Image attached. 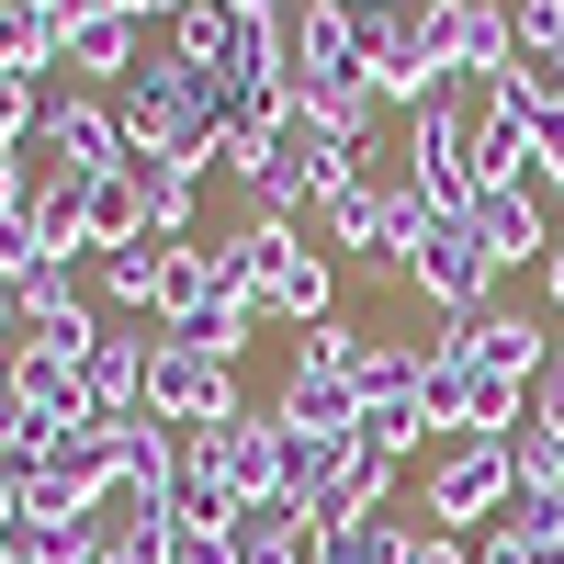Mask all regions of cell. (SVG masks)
<instances>
[{
  "label": "cell",
  "mask_w": 564,
  "mask_h": 564,
  "mask_svg": "<svg viewBox=\"0 0 564 564\" xmlns=\"http://www.w3.org/2000/svg\"><path fill=\"white\" fill-rule=\"evenodd\" d=\"M361 463V441H327V430H282V508H316Z\"/></svg>",
  "instance_id": "ffe728a7"
},
{
  "label": "cell",
  "mask_w": 564,
  "mask_h": 564,
  "mask_svg": "<svg viewBox=\"0 0 564 564\" xmlns=\"http://www.w3.org/2000/svg\"><path fill=\"white\" fill-rule=\"evenodd\" d=\"M90 282H102V305H124L135 327H148L170 305V249H102L90 260Z\"/></svg>",
  "instance_id": "44dd1931"
},
{
  "label": "cell",
  "mask_w": 564,
  "mask_h": 564,
  "mask_svg": "<svg viewBox=\"0 0 564 564\" xmlns=\"http://www.w3.org/2000/svg\"><path fill=\"white\" fill-rule=\"evenodd\" d=\"M238 12H294V0H238Z\"/></svg>",
  "instance_id": "74e56055"
},
{
  "label": "cell",
  "mask_w": 564,
  "mask_h": 564,
  "mask_svg": "<svg viewBox=\"0 0 564 564\" xmlns=\"http://www.w3.org/2000/svg\"><path fill=\"white\" fill-rule=\"evenodd\" d=\"M508 57H564V0H508Z\"/></svg>",
  "instance_id": "83f0119b"
},
{
  "label": "cell",
  "mask_w": 564,
  "mask_h": 564,
  "mask_svg": "<svg viewBox=\"0 0 564 564\" xmlns=\"http://www.w3.org/2000/svg\"><path fill=\"white\" fill-rule=\"evenodd\" d=\"M361 79H372V102H384V113H417V102L452 79L430 0H384V12H361Z\"/></svg>",
  "instance_id": "7a4b0ae2"
},
{
  "label": "cell",
  "mask_w": 564,
  "mask_h": 564,
  "mask_svg": "<svg viewBox=\"0 0 564 564\" xmlns=\"http://www.w3.org/2000/svg\"><path fill=\"white\" fill-rule=\"evenodd\" d=\"M0 564H23V553H12V542H0Z\"/></svg>",
  "instance_id": "ab89813d"
},
{
  "label": "cell",
  "mask_w": 564,
  "mask_h": 564,
  "mask_svg": "<svg viewBox=\"0 0 564 564\" xmlns=\"http://www.w3.org/2000/svg\"><path fill=\"white\" fill-rule=\"evenodd\" d=\"M475 238H486V260H497V282H508V271H542V260L564 249V226H553V204H542V181H520V193H486V204H475Z\"/></svg>",
  "instance_id": "ba28073f"
},
{
  "label": "cell",
  "mask_w": 564,
  "mask_h": 564,
  "mask_svg": "<svg viewBox=\"0 0 564 564\" xmlns=\"http://www.w3.org/2000/svg\"><path fill=\"white\" fill-rule=\"evenodd\" d=\"M350 12H384V0H350Z\"/></svg>",
  "instance_id": "f35d334b"
},
{
  "label": "cell",
  "mask_w": 564,
  "mask_h": 564,
  "mask_svg": "<svg viewBox=\"0 0 564 564\" xmlns=\"http://www.w3.org/2000/svg\"><path fill=\"white\" fill-rule=\"evenodd\" d=\"M417 520H395V508H372V520H339V531H305V564H406Z\"/></svg>",
  "instance_id": "d6986e66"
},
{
  "label": "cell",
  "mask_w": 564,
  "mask_h": 564,
  "mask_svg": "<svg viewBox=\"0 0 564 564\" xmlns=\"http://www.w3.org/2000/svg\"><path fill=\"white\" fill-rule=\"evenodd\" d=\"M102 542H113V520H23L12 531L23 564H102Z\"/></svg>",
  "instance_id": "cb8c5ba5"
},
{
  "label": "cell",
  "mask_w": 564,
  "mask_h": 564,
  "mask_svg": "<svg viewBox=\"0 0 564 564\" xmlns=\"http://www.w3.org/2000/svg\"><path fill=\"white\" fill-rule=\"evenodd\" d=\"M531 417H542V430H564V350L542 361V384H531Z\"/></svg>",
  "instance_id": "4dcf8cb0"
},
{
  "label": "cell",
  "mask_w": 564,
  "mask_h": 564,
  "mask_svg": "<svg viewBox=\"0 0 564 564\" xmlns=\"http://www.w3.org/2000/svg\"><path fill=\"white\" fill-rule=\"evenodd\" d=\"M508 441H441L430 452V497H417V520L430 531H497V508H508Z\"/></svg>",
  "instance_id": "277c9868"
},
{
  "label": "cell",
  "mask_w": 564,
  "mask_h": 564,
  "mask_svg": "<svg viewBox=\"0 0 564 564\" xmlns=\"http://www.w3.org/2000/svg\"><path fill=\"white\" fill-rule=\"evenodd\" d=\"M520 181H542V135H531V113L486 102V124H475V204L486 193H520Z\"/></svg>",
  "instance_id": "9a60e30c"
},
{
  "label": "cell",
  "mask_w": 564,
  "mask_h": 564,
  "mask_svg": "<svg viewBox=\"0 0 564 564\" xmlns=\"http://www.w3.org/2000/svg\"><path fill=\"white\" fill-rule=\"evenodd\" d=\"M135 68H148V23H124V12H90L57 34V79H79V90H124Z\"/></svg>",
  "instance_id": "8fae6325"
},
{
  "label": "cell",
  "mask_w": 564,
  "mask_h": 564,
  "mask_svg": "<svg viewBox=\"0 0 564 564\" xmlns=\"http://www.w3.org/2000/svg\"><path fill=\"white\" fill-rule=\"evenodd\" d=\"M406 294L430 316H486L497 305V260L475 238V215H417L406 226Z\"/></svg>",
  "instance_id": "3957f363"
},
{
  "label": "cell",
  "mask_w": 564,
  "mask_h": 564,
  "mask_svg": "<svg viewBox=\"0 0 564 564\" xmlns=\"http://www.w3.org/2000/svg\"><path fill=\"white\" fill-rule=\"evenodd\" d=\"M249 406V384H238V361H204V350H148V417H170L181 441L193 430H215V417H238Z\"/></svg>",
  "instance_id": "52a82bcc"
},
{
  "label": "cell",
  "mask_w": 564,
  "mask_h": 564,
  "mask_svg": "<svg viewBox=\"0 0 564 564\" xmlns=\"http://www.w3.org/2000/svg\"><path fill=\"white\" fill-rule=\"evenodd\" d=\"M406 564H475V531H430V520H417V542H406Z\"/></svg>",
  "instance_id": "f546056e"
},
{
  "label": "cell",
  "mask_w": 564,
  "mask_h": 564,
  "mask_svg": "<svg viewBox=\"0 0 564 564\" xmlns=\"http://www.w3.org/2000/svg\"><path fill=\"white\" fill-rule=\"evenodd\" d=\"M148 350H159V327H102V350L79 361V384H90L102 417H135V406H148Z\"/></svg>",
  "instance_id": "4fadbf2b"
},
{
  "label": "cell",
  "mask_w": 564,
  "mask_h": 564,
  "mask_svg": "<svg viewBox=\"0 0 564 564\" xmlns=\"http://www.w3.org/2000/svg\"><path fill=\"white\" fill-rule=\"evenodd\" d=\"M204 238V181H148V249H193Z\"/></svg>",
  "instance_id": "4316f807"
},
{
  "label": "cell",
  "mask_w": 564,
  "mask_h": 564,
  "mask_svg": "<svg viewBox=\"0 0 564 564\" xmlns=\"http://www.w3.org/2000/svg\"><path fill=\"white\" fill-rule=\"evenodd\" d=\"M12 531H23V486L0 475V542H12Z\"/></svg>",
  "instance_id": "d590c367"
},
{
  "label": "cell",
  "mask_w": 564,
  "mask_h": 564,
  "mask_svg": "<svg viewBox=\"0 0 564 564\" xmlns=\"http://www.w3.org/2000/svg\"><path fill=\"white\" fill-rule=\"evenodd\" d=\"M226 564H305V508H282V497L238 508V531H226Z\"/></svg>",
  "instance_id": "603a6c76"
},
{
  "label": "cell",
  "mask_w": 564,
  "mask_h": 564,
  "mask_svg": "<svg viewBox=\"0 0 564 564\" xmlns=\"http://www.w3.org/2000/svg\"><path fill=\"white\" fill-rule=\"evenodd\" d=\"M226 238L249 249V294H260V316H282V327H327V316H339V260H327L294 215H238Z\"/></svg>",
  "instance_id": "6da1fadb"
},
{
  "label": "cell",
  "mask_w": 564,
  "mask_h": 564,
  "mask_svg": "<svg viewBox=\"0 0 564 564\" xmlns=\"http://www.w3.org/2000/svg\"><path fill=\"white\" fill-rule=\"evenodd\" d=\"M282 45H294V79H361V12L350 0H294Z\"/></svg>",
  "instance_id": "7c38bea8"
},
{
  "label": "cell",
  "mask_w": 564,
  "mask_h": 564,
  "mask_svg": "<svg viewBox=\"0 0 564 564\" xmlns=\"http://www.w3.org/2000/svg\"><path fill=\"white\" fill-rule=\"evenodd\" d=\"M102 12H124V23H159V34H170L181 12H193V0H102Z\"/></svg>",
  "instance_id": "836d02e7"
},
{
  "label": "cell",
  "mask_w": 564,
  "mask_h": 564,
  "mask_svg": "<svg viewBox=\"0 0 564 564\" xmlns=\"http://www.w3.org/2000/svg\"><path fill=\"white\" fill-rule=\"evenodd\" d=\"M0 79H57V34H45L23 0H0Z\"/></svg>",
  "instance_id": "484cf974"
},
{
  "label": "cell",
  "mask_w": 564,
  "mask_h": 564,
  "mask_svg": "<svg viewBox=\"0 0 564 564\" xmlns=\"http://www.w3.org/2000/svg\"><path fill=\"white\" fill-rule=\"evenodd\" d=\"M564 350V327L531 316V305H486V316H463V361H486L508 372V384H542V361Z\"/></svg>",
  "instance_id": "9c48e42d"
},
{
  "label": "cell",
  "mask_w": 564,
  "mask_h": 564,
  "mask_svg": "<svg viewBox=\"0 0 564 564\" xmlns=\"http://www.w3.org/2000/svg\"><path fill=\"white\" fill-rule=\"evenodd\" d=\"M0 395H12V406H34V417H57V430L102 417V406H90V384H79V361H68L57 339H23L12 361H0Z\"/></svg>",
  "instance_id": "30bf717a"
},
{
  "label": "cell",
  "mask_w": 564,
  "mask_h": 564,
  "mask_svg": "<svg viewBox=\"0 0 564 564\" xmlns=\"http://www.w3.org/2000/svg\"><path fill=\"white\" fill-rule=\"evenodd\" d=\"M23 12H34L45 34H68V23H90V12H102V0H23Z\"/></svg>",
  "instance_id": "d6a6232c"
},
{
  "label": "cell",
  "mask_w": 564,
  "mask_h": 564,
  "mask_svg": "<svg viewBox=\"0 0 564 564\" xmlns=\"http://www.w3.org/2000/svg\"><path fill=\"white\" fill-rule=\"evenodd\" d=\"M34 113H45V79H0V148H23Z\"/></svg>",
  "instance_id": "f1b7e54d"
},
{
  "label": "cell",
  "mask_w": 564,
  "mask_h": 564,
  "mask_svg": "<svg viewBox=\"0 0 564 564\" xmlns=\"http://www.w3.org/2000/svg\"><path fill=\"white\" fill-rule=\"evenodd\" d=\"M249 23H260V12H238V0H193V12L170 23V57H193V68H238Z\"/></svg>",
  "instance_id": "7402d4cb"
},
{
  "label": "cell",
  "mask_w": 564,
  "mask_h": 564,
  "mask_svg": "<svg viewBox=\"0 0 564 564\" xmlns=\"http://www.w3.org/2000/svg\"><path fill=\"white\" fill-rule=\"evenodd\" d=\"M542 305H553V327H564V249L542 260Z\"/></svg>",
  "instance_id": "e575fe53"
},
{
  "label": "cell",
  "mask_w": 564,
  "mask_h": 564,
  "mask_svg": "<svg viewBox=\"0 0 564 564\" xmlns=\"http://www.w3.org/2000/svg\"><path fill=\"white\" fill-rule=\"evenodd\" d=\"M430 12H441L452 79H497V68H508V0H430Z\"/></svg>",
  "instance_id": "5bb4252c"
},
{
  "label": "cell",
  "mask_w": 564,
  "mask_h": 564,
  "mask_svg": "<svg viewBox=\"0 0 564 564\" xmlns=\"http://www.w3.org/2000/svg\"><path fill=\"white\" fill-rule=\"evenodd\" d=\"M45 452H57V417H34V406H12V395H0V475H12V486H34V475H45Z\"/></svg>",
  "instance_id": "d4e9b609"
},
{
  "label": "cell",
  "mask_w": 564,
  "mask_h": 564,
  "mask_svg": "<svg viewBox=\"0 0 564 564\" xmlns=\"http://www.w3.org/2000/svg\"><path fill=\"white\" fill-rule=\"evenodd\" d=\"M181 463L215 475L238 508H260V497H282V417H271V406H238V417H215V430L181 441Z\"/></svg>",
  "instance_id": "5b68a950"
},
{
  "label": "cell",
  "mask_w": 564,
  "mask_h": 564,
  "mask_svg": "<svg viewBox=\"0 0 564 564\" xmlns=\"http://www.w3.org/2000/svg\"><path fill=\"white\" fill-rule=\"evenodd\" d=\"M475 564H542V553H531L520 531H475Z\"/></svg>",
  "instance_id": "1f68e13d"
},
{
  "label": "cell",
  "mask_w": 564,
  "mask_h": 564,
  "mask_svg": "<svg viewBox=\"0 0 564 564\" xmlns=\"http://www.w3.org/2000/svg\"><path fill=\"white\" fill-rule=\"evenodd\" d=\"M34 148L57 159V170H79V181L124 170V113H113V90H79V79H57V90H45V113H34Z\"/></svg>",
  "instance_id": "8992f818"
},
{
  "label": "cell",
  "mask_w": 564,
  "mask_h": 564,
  "mask_svg": "<svg viewBox=\"0 0 564 564\" xmlns=\"http://www.w3.org/2000/svg\"><path fill=\"white\" fill-rule=\"evenodd\" d=\"M79 215H90V260L102 249H148V170H102L79 193Z\"/></svg>",
  "instance_id": "ac0fdd59"
},
{
  "label": "cell",
  "mask_w": 564,
  "mask_h": 564,
  "mask_svg": "<svg viewBox=\"0 0 564 564\" xmlns=\"http://www.w3.org/2000/svg\"><path fill=\"white\" fill-rule=\"evenodd\" d=\"M170 564H226V542H193V531H181V553Z\"/></svg>",
  "instance_id": "8d00e7d4"
},
{
  "label": "cell",
  "mask_w": 564,
  "mask_h": 564,
  "mask_svg": "<svg viewBox=\"0 0 564 564\" xmlns=\"http://www.w3.org/2000/svg\"><path fill=\"white\" fill-rule=\"evenodd\" d=\"M497 102H508V113H531L542 170H553V159H564V57H508V68H497Z\"/></svg>",
  "instance_id": "e0dca14e"
},
{
  "label": "cell",
  "mask_w": 564,
  "mask_h": 564,
  "mask_svg": "<svg viewBox=\"0 0 564 564\" xmlns=\"http://www.w3.org/2000/svg\"><path fill=\"white\" fill-rule=\"evenodd\" d=\"M170 350H204V361H238L249 350V327H260V305L249 294H204V305H181V316H148Z\"/></svg>",
  "instance_id": "2e32d148"
}]
</instances>
